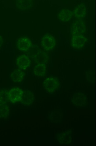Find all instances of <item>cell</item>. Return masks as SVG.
<instances>
[{
	"mask_svg": "<svg viewBox=\"0 0 97 146\" xmlns=\"http://www.w3.org/2000/svg\"><path fill=\"white\" fill-rule=\"evenodd\" d=\"M43 85L46 90L49 92L52 93L58 88L59 83L57 78L51 77L47 78L44 81Z\"/></svg>",
	"mask_w": 97,
	"mask_h": 146,
	"instance_id": "obj_1",
	"label": "cell"
},
{
	"mask_svg": "<svg viewBox=\"0 0 97 146\" xmlns=\"http://www.w3.org/2000/svg\"><path fill=\"white\" fill-rule=\"evenodd\" d=\"M85 23L82 20H77L72 24L71 27V33L73 36L82 35L86 31Z\"/></svg>",
	"mask_w": 97,
	"mask_h": 146,
	"instance_id": "obj_2",
	"label": "cell"
},
{
	"mask_svg": "<svg viewBox=\"0 0 97 146\" xmlns=\"http://www.w3.org/2000/svg\"><path fill=\"white\" fill-rule=\"evenodd\" d=\"M41 44L42 46L46 50H52L55 46L56 41L52 36L47 35L42 38Z\"/></svg>",
	"mask_w": 97,
	"mask_h": 146,
	"instance_id": "obj_3",
	"label": "cell"
},
{
	"mask_svg": "<svg viewBox=\"0 0 97 146\" xmlns=\"http://www.w3.org/2000/svg\"><path fill=\"white\" fill-rule=\"evenodd\" d=\"M23 92V91L18 88H14L11 89L8 93L9 101L13 103L20 101Z\"/></svg>",
	"mask_w": 97,
	"mask_h": 146,
	"instance_id": "obj_4",
	"label": "cell"
},
{
	"mask_svg": "<svg viewBox=\"0 0 97 146\" xmlns=\"http://www.w3.org/2000/svg\"><path fill=\"white\" fill-rule=\"evenodd\" d=\"M71 101L73 104L78 106H82L87 103V99L85 95L82 93H75L72 96Z\"/></svg>",
	"mask_w": 97,
	"mask_h": 146,
	"instance_id": "obj_5",
	"label": "cell"
},
{
	"mask_svg": "<svg viewBox=\"0 0 97 146\" xmlns=\"http://www.w3.org/2000/svg\"><path fill=\"white\" fill-rule=\"evenodd\" d=\"M87 39L82 35L73 36L71 40V45L74 48H79L84 46Z\"/></svg>",
	"mask_w": 97,
	"mask_h": 146,
	"instance_id": "obj_6",
	"label": "cell"
},
{
	"mask_svg": "<svg viewBox=\"0 0 97 146\" xmlns=\"http://www.w3.org/2000/svg\"><path fill=\"white\" fill-rule=\"evenodd\" d=\"M71 130L67 131L58 134L57 140L60 143L63 145H68L71 143L72 138Z\"/></svg>",
	"mask_w": 97,
	"mask_h": 146,
	"instance_id": "obj_7",
	"label": "cell"
},
{
	"mask_svg": "<svg viewBox=\"0 0 97 146\" xmlns=\"http://www.w3.org/2000/svg\"><path fill=\"white\" fill-rule=\"evenodd\" d=\"M32 45V43L31 40L26 37L20 38L17 42V48L22 51H27Z\"/></svg>",
	"mask_w": 97,
	"mask_h": 146,
	"instance_id": "obj_8",
	"label": "cell"
},
{
	"mask_svg": "<svg viewBox=\"0 0 97 146\" xmlns=\"http://www.w3.org/2000/svg\"><path fill=\"white\" fill-rule=\"evenodd\" d=\"M34 98V95L32 92L26 90L23 91L20 101L23 104L30 105L33 103Z\"/></svg>",
	"mask_w": 97,
	"mask_h": 146,
	"instance_id": "obj_9",
	"label": "cell"
},
{
	"mask_svg": "<svg viewBox=\"0 0 97 146\" xmlns=\"http://www.w3.org/2000/svg\"><path fill=\"white\" fill-rule=\"evenodd\" d=\"M31 61L28 56L24 54L19 56L16 60V64L19 68L25 70L29 67Z\"/></svg>",
	"mask_w": 97,
	"mask_h": 146,
	"instance_id": "obj_10",
	"label": "cell"
},
{
	"mask_svg": "<svg viewBox=\"0 0 97 146\" xmlns=\"http://www.w3.org/2000/svg\"><path fill=\"white\" fill-rule=\"evenodd\" d=\"M25 74L20 69L14 70L11 74V78L13 82H19L23 80Z\"/></svg>",
	"mask_w": 97,
	"mask_h": 146,
	"instance_id": "obj_11",
	"label": "cell"
},
{
	"mask_svg": "<svg viewBox=\"0 0 97 146\" xmlns=\"http://www.w3.org/2000/svg\"><path fill=\"white\" fill-rule=\"evenodd\" d=\"M48 56L46 53L41 50L34 58L35 62L38 64H45L48 61Z\"/></svg>",
	"mask_w": 97,
	"mask_h": 146,
	"instance_id": "obj_12",
	"label": "cell"
},
{
	"mask_svg": "<svg viewBox=\"0 0 97 146\" xmlns=\"http://www.w3.org/2000/svg\"><path fill=\"white\" fill-rule=\"evenodd\" d=\"M73 13L69 10L64 9L61 11L59 14V20L63 22L69 21L73 16Z\"/></svg>",
	"mask_w": 97,
	"mask_h": 146,
	"instance_id": "obj_13",
	"label": "cell"
},
{
	"mask_svg": "<svg viewBox=\"0 0 97 146\" xmlns=\"http://www.w3.org/2000/svg\"><path fill=\"white\" fill-rule=\"evenodd\" d=\"M86 7L85 5L83 4L77 6L74 12L75 17L78 18H82L84 17L86 15Z\"/></svg>",
	"mask_w": 97,
	"mask_h": 146,
	"instance_id": "obj_14",
	"label": "cell"
},
{
	"mask_svg": "<svg viewBox=\"0 0 97 146\" xmlns=\"http://www.w3.org/2000/svg\"><path fill=\"white\" fill-rule=\"evenodd\" d=\"M33 72L37 76H44L46 72V66L45 64H38L35 66Z\"/></svg>",
	"mask_w": 97,
	"mask_h": 146,
	"instance_id": "obj_15",
	"label": "cell"
},
{
	"mask_svg": "<svg viewBox=\"0 0 97 146\" xmlns=\"http://www.w3.org/2000/svg\"><path fill=\"white\" fill-rule=\"evenodd\" d=\"M9 108L6 104L0 103V118H6L9 115Z\"/></svg>",
	"mask_w": 97,
	"mask_h": 146,
	"instance_id": "obj_16",
	"label": "cell"
},
{
	"mask_svg": "<svg viewBox=\"0 0 97 146\" xmlns=\"http://www.w3.org/2000/svg\"><path fill=\"white\" fill-rule=\"evenodd\" d=\"M32 3V0H18L17 5L18 7L20 9L25 10L30 8Z\"/></svg>",
	"mask_w": 97,
	"mask_h": 146,
	"instance_id": "obj_17",
	"label": "cell"
},
{
	"mask_svg": "<svg viewBox=\"0 0 97 146\" xmlns=\"http://www.w3.org/2000/svg\"><path fill=\"white\" fill-rule=\"evenodd\" d=\"M40 51V49L38 46L32 45L26 52L29 57L34 58Z\"/></svg>",
	"mask_w": 97,
	"mask_h": 146,
	"instance_id": "obj_18",
	"label": "cell"
},
{
	"mask_svg": "<svg viewBox=\"0 0 97 146\" xmlns=\"http://www.w3.org/2000/svg\"><path fill=\"white\" fill-rule=\"evenodd\" d=\"M62 115L59 112L54 111L52 112L49 115V118L52 122H58L62 118Z\"/></svg>",
	"mask_w": 97,
	"mask_h": 146,
	"instance_id": "obj_19",
	"label": "cell"
},
{
	"mask_svg": "<svg viewBox=\"0 0 97 146\" xmlns=\"http://www.w3.org/2000/svg\"><path fill=\"white\" fill-rule=\"evenodd\" d=\"M8 93L6 90L0 91V103L6 104L9 101Z\"/></svg>",
	"mask_w": 97,
	"mask_h": 146,
	"instance_id": "obj_20",
	"label": "cell"
},
{
	"mask_svg": "<svg viewBox=\"0 0 97 146\" xmlns=\"http://www.w3.org/2000/svg\"><path fill=\"white\" fill-rule=\"evenodd\" d=\"M87 77L89 82H93L95 80V73L94 72L90 71L87 73Z\"/></svg>",
	"mask_w": 97,
	"mask_h": 146,
	"instance_id": "obj_21",
	"label": "cell"
},
{
	"mask_svg": "<svg viewBox=\"0 0 97 146\" xmlns=\"http://www.w3.org/2000/svg\"><path fill=\"white\" fill-rule=\"evenodd\" d=\"M3 38L2 37V36H0V48H1V47L2 46V45L3 44Z\"/></svg>",
	"mask_w": 97,
	"mask_h": 146,
	"instance_id": "obj_22",
	"label": "cell"
}]
</instances>
